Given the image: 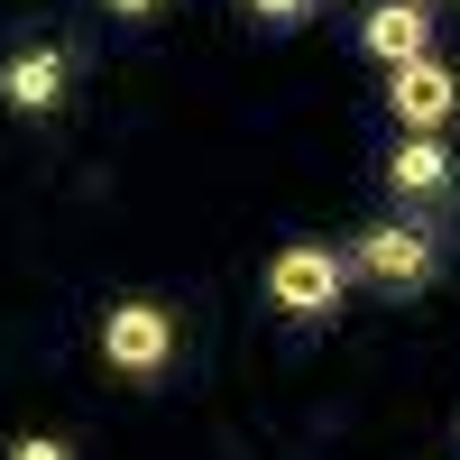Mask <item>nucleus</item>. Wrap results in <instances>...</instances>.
Masks as SVG:
<instances>
[{
	"label": "nucleus",
	"mask_w": 460,
	"mask_h": 460,
	"mask_svg": "<svg viewBox=\"0 0 460 460\" xmlns=\"http://www.w3.org/2000/svg\"><path fill=\"white\" fill-rule=\"evenodd\" d=\"M387 111H396L405 129H442L451 111H460V74H451V65H433V56L396 65V74H387Z\"/></svg>",
	"instance_id": "obj_4"
},
{
	"label": "nucleus",
	"mask_w": 460,
	"mask_h": 460,
	"mask_svg": "<svg viewBox=\"0 0 460 460\" xmlns=\"http://www.w3.org/2000/svg\"><path fill=\"white\" fill-rule=\"evenodd\" d=\"M65 74H74V56L37 37V47H19L10 65H0V102H10V111H56L65 102Z\"/></svg>",
	"instance_id": "obj_5"
},
{
	"label": "nucleus",
	"mask_w": 460,
	"mask_h": 460,
	"mask_svg": "<svg viewBox=\"0 0 460 460\" xmlns=\"http://www.w3.org/2000/svg\"><path fill=\"white\" fill-rule=\"evenodd\" d=\"M102 10H111V19H129V28H138V19H157V10H166V0H102Z\"/></svg>",
	"instance_id": "obj_10"
},
{
	"label": "nucleus",
	"mask_w": 460,
	"mask_h": 460,
	"mask_svg": "<svg viewBox=\"0 0 460 460\" xmlns=\"http://www.w3.org/2000/svg\"><path fill=\"white\" fill-rule=\"evenodd\" d=\"M359 47L368 56H387V65H414L433 47V19H424V0H377V10L359 19Z\"/></svg>",
	"instance_id": "obj_7"
},
{
	"label": "nucleus",
	"mask_w": 460,
	"mask_h": 460,
	"mask_svg": "<svg viewBox=\"0 0 460 460\" xmlns=\"http://www.w3.org/2000/svg\"><path fill=\"white\" fill-rule=\"evenodd\" d=\"M10 460H74L56 433H28V442H10Z\"/></svg>",
	"instance_id": "obj_9"
},
{
	"label": "nucleus",
	"mask_w": 460,
	"mask_h": 460,
	"mask_svg": "<svg viewBox=\"0 0 460 460\" xmlns=\"http://www.w3.org/2000/svg\"><path fill=\"white\" fill-rule=\"evenodd\" d=\"M387 184H396L405 203H442L451 184H460V166H451V147H442L433 129H414L405 147H387Z\"/></svg>",
	"instance_id": "obj_6"
},
{
	"label": "nucleus",
	"mask_w": 460,
	"mask_h": 460,
	"mask_svg": "<svg viewBox=\"0 0 460 460\" xmlns=\"http://www.w3.org/2000/svg\"><path fill=\"white\" fill-rule=\"evenodd\" d=\"M267 295H277V314H295V323H332L341 314V258L314 249V240H295L277 267H267Z\"/></svg>",
	"instance_id": "obj_3"
},
{
	"label": "nucleus",
	"mask_w": 460,
	"mask_h": 460,
	"mask_svg": "<svg viewBox=\"0 0 460 460\" xmlns=\"http://www.w3.org/2000/svg\"><path fill=\"white\" fill-rule=\"evenodd\" d=\"M102 359L120 368V377H166V359H175V314L166 304H147V295H129V304H111V323H102Z\"/></svg>",
	"instance_id": "obj_1"
},
{
	"label": "nucleus",
	"mask_w": 460,
	"mask_h": 460,
	"mask_svg": "<svg viewBox=\"0 0 460 460\" xmlns=\"http://www.w3.org/2000/svg\"><path fill=\"white\" fill-rule=\"evenodd\" d=\"M249 19H258V28H304V19H314V0H249Z\"/></svg>",
	"instance_id": "obj_8"
},
{
	"label": "nucleus",
	"mask_w": 460,
	"mask_h": 460,
	"mask_svg": "<svg viewBox=\"0 0 460 460\" xmlns=\"http://www.w3.org/2000/svg\"><path fill=\"white\" fill-rule=\"evenodd\" d=\"M350 267L387 295H414V286H433V230L424 221H377V230H359Z\"/></svg>",
	"instance_id": "obj_2"
}]
</instances>
